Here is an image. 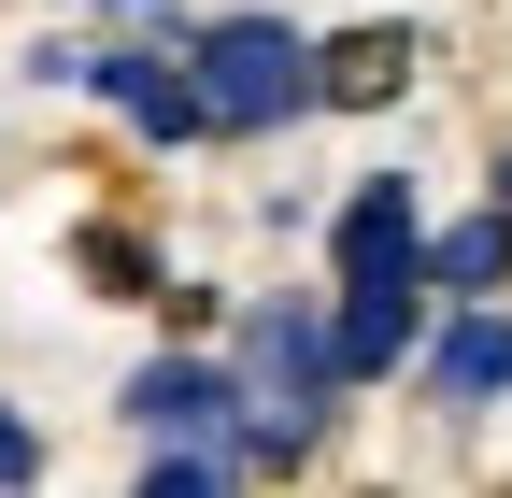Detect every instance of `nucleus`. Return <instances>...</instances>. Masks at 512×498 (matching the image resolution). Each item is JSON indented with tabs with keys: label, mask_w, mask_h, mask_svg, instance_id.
I'll return each instance as SVG.
<instances>
[{
	"label": "nucleus",
	"mask_w": 512,
	"mask_h": 498,
	"mask_svg": "<svg viewBox=\"0 0 512 498\" xmlns=\"http://www.w3.org/2000/svg\"><path fill=\"white\" fill-rule=\"evenodd\" d=\"M228 385H242V470H313V442L342 427V356H328V299H256L242 342H228Z\"/></svg>",
	"instance_id": "1"
},
{
	"label": "nucleus",
	"mask_w": 512,
	"mask_h": 498,
	"mask_svg": "<svg viewBox=\"0 0 512 498\" xmlns=\"http://www.w3.org/2000/svg\"><path fill=\"white\" fill-rule=\"evenodd\" d=\"M185 72H200L214 143H271V129L313 114V29H285V15H214V29H185Z\"/></svg>",
	"instance_id": "2"
},
{
	"label": "nucleus",
	"mask_w": 512,
	"mask_h": 498,
	"mask_svg": "<svg viewBox=\"0 0 512 498\" xmlns=\"http://www.w3.org/2000/svg\"><path fill=\"white\" fill-rule=\"evenodd\" d=\"M86 100H114L128 129H143L157 157H185V143H214V114H200V72H185V43H157V29H128V43H86V72H72Z\"/></svg>",
	"instance_id": "3"
},
{
	"label": "nucleus",
	"mask_w": 512,
	"mask_h": 498,
	"mask_svg": "<svg viewBox=\"0 0 512 498\" xmlns=\"http://www.w3.org/2000/svg\"><path fill=\"white\" fill-rule=\"evenodd\" d=\"M413 385H427V413H498L512 399V314L498 299H427Z\"/></svg>",
	"instance_id": "4"
},
{
	"label": "nucleus",
	"mask_w": 512,
	"mask_h": 498,
	"mask_svg": "<svg viewBox=\"0 0 512 498\" xmlns=\"http://www.w3.org/2000/svg\"><path fill=\"white\" fill-rule=\"evenodd\" d=\"M413 342H427V271H342V285H328V356H342V385L413 370Z\"/></svg>",
	"instance_id": "5"
},
{
	"label": "nucleus",
	"mask_w": 512,
	"mask_h": 498,
	"mask_svg": "<svg viewBox=\"0 0 512 498\" xmlns=\"http://www.w3.org/2000/svg\"><path fill=\"white\" fill-rule=\"evenodd\" d=\"M128 442H242V385H228V356H143V370H128Z\"/></svg>",
	"instance_id": "6"
},
{
	"label": "nucleus",
	"mask_w": 512,
	"mask_h": 498,
	"mask_svg": "<svg viewBox=\"0 0 512 498\" xmlns=\"http://www.w3.org/2000/svg\"><path fill=\"white\" fill-rule=\"evenodd\" d=\"M342 271H427V200L413 171H356V200L328 214V285Z\"/></svg>",
	"instance_id": "7"
},
{
	"label": "nucleus",
	"mask_w": 512,
	"mask_h": 498,
	"mask_svg": "<svg viewBox=\"0 0 512 498\" xmlns=\"http://www.w3.org/2000/svg\"><path fill=\"white\" fill-rule=\"evenodd\" d=\"M413 29H342V43H313V114H370V100H399L413 86Z\"/></svg>",
	"instance_id": "8"
},
{
	"label": "nucleus",
	"mask_w": 512,
	"mask_h": 498,
	"mask_svg": "<svg viewBox=\"0 0 512 498\" xmlns=\"http://www.w3.org/2000/svg\"><path fill=\"white\" fill-rule=\"evenodd\" d=\"M512 285V214H456V228H427V299H498Z\"/></svg>",
	"instance_id": "9"
},
{
	"label": "nucleus",
	"mask_w": 512,
	"mask_h": 498,
	"mask_svg": "<svg viewBox=\"0 0 512 498\" xmlns=\"http://www.w3.org/2000/svg\"><path fill=\"white\" fill-rule=\"evenodd\" d=\"M72 271H86L100 299H157V285H171V257H157L143 228H114V214H100V228H72Z\"/></svg>",
	"instance_id": "10"
},
{
	"label": "nucleus",
	"mask_w": 512,
	"mask_h": 498,
	"mask_svg": "<svg viewBox=\"0 0 512 498\" xmlns=\"http://www.w3.org/2000/svg\"><path fill=\"white\" fill-rule=\"evenodd\" d=\"M228 484H256L242 442H143V498H228Z\"/></svg>",
	"instance_id": "11"
},
{
	"label": "nucleus",
	"mask_w": 512,
	"mask_h": 498,
	"mask_svg": "<svg viewBox=\"0 0 512 498\" xmlns=\"http://www.w3.org/2000/svg\"><path fill=\"white\" fill-rule=\"evenodd\" d=\"M29 470H43V427H29V413H0V484H29Z\"/></svg>",
	"instance_id": "12"
},
{
	"label": "nucleus",
	"mask_w": 512,
	"mask_h": 498,
	"mask_svg": "<svg viewBox=\"0 0 512 498\" xmlns=\"http://www.w3.org/2000/svg\"><path fill=\"white\" fill-rule=\"evenodd\" d=\"M86 15H171V0H86Z\"/></svg>",
	"instance_id": "13"
},
{
	"label": "nucleus",
	"mask_w": 512,
	"mask_h": 498,
	"mask_svg": "<svg viewBox=\"0 0 512 498\" xmlns=\"http://www.w3.org/2000/svg\"><path fill=\"white\" fill-rule=\"evenodd\" d=\"M498 214H512V157H498Z\"/></svg>",
	"instance_id": "14"
}]
</instances>
